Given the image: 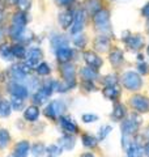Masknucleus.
I'll return each instance as SVG.
<instances>
[{
	"label": "nucleus",
	"instance_id": "obj_1",
	"mask_svg": "<svg viewBox=\"0 0 149 157\" xmlns=\"http://www.w3.org/2000/svg\"><path fill=\"white\" fill-rule=\"evenodd\" d=\"M122 82L123 85L130 90H139L143 85V81L140 76L133 71H128L122 76Z\"/></svg>",
	"mask_w": 149,
	"mask_h": 157
},
{
	"label": "nucleus",
	"instance_id": "obj_2",
	"mask_svg": "<svg viewBox=\"0 0 149 157\" xmlns=\"http://www.w3.org/2000/svg\"><path fill=\"white\" fill-rule=\"evenodd\" d=\"M94 22L99 32H109L110 30V16L107 11H98L94 17Z\"/></svg>",
	"mask_w": 149,
	"mask_h": 157
},
{
	"label": "nucleus",
	"instance_id": "obj_3",
	"mask_svg": "<svg viewBox=\"0 0 149 157\" xmlns=\"http://www.w3.org/2000/svg\"><path fill=\"white\" fill-rule=\"evenodd\" d=\"M139 124H140V118L136 115H131L130 119H126L122 123V132L124 136H130L137 130Z\"/></svg>",
	"mask_w": 149,
	"mask_h": 157
},
{
	"label": "nucleus",
	"instance_id": "obj_4",
	"mask_svg": "<svg viewBox=\"0 0 149 157\" xmlns=\"http://www.w3.org/2000/svg\"><path fill=\"white\" fill-rule=\"evenodd\" d=\"M66 110V104L63 101H54L51 102L44 110V114L47 117H51V118H56L62 114V113Z\"/></svg>",
	"mask_w": 149,
	"mask_h": 157
},
{
	"label": "nucleus",
	"instance_id": "obj_5",
	"mask_svg": "<svg viewBox=\"0 0 149 157\" xmlns=\"http://www.w3.org/2000/svg\"><path fill=\"white\" fill-rule=\"evenodd\" d=\"M131 105L133 109H136L137 111L144 113L149 111V100L143 96H135L131 98Z\"/></svg>",
	"mask_w": 149,
	"mask_h": 157
},
{
	"label": "nucleus",
	"instance_id": "obj_6",
	"mask_svg": "<svg viewBox=\"0 0 149 157\" xmlns=\"http://www.w3.org/2000/svg\"><path fill=\"white\" fill-rule=\"evenodd\" d=\"M144 153V148L137 144L136 141H133V143L130 144V147H127V155L128 157H141Z\"/></svg>",
	"mask_w": 149,
	"mask_h": 157
},
{
	"label": "nucleus",
	"instance_id": "obj_7",
	"mask_svg": "<svg viewBox=\"0 0 149 157\" xmlns=\"http://www.w3.org/2000/svg\"><path fill=\"white\" fill-rule=\"evenodd\" d=\"M85 60L92 68H94V70H97V68L101 67V64H102L101 58H98V55H96L94 52H90V51L85 52Z\"/></svg>",
	"mask_w": 149,
	"mask_h": 157
},
{
	"label": "nucleus",
	"instance_id": "obj_8",
	"mask_svg": "<svg viewBox=\"0 0 149 157\" xmlns=\"http://www.w3.org/2000/svg\"><path fill=\"white\" fill-rule=\"evenodd\" d=\"M127 46L131 48V50H139V48L143 47V38L140 36H131L126 39Z\"/></svg>",
	"mask_w": 149,
	"mask_h": 157
},
{
	"label": "nucleus",
	"instance_id": "obj_9",
	"mask_svg": "<svg viewBox=\"0 0 149 157\" xmlns=\"http://www.w3.org/2000/svg\"><path fill=\"white\" fill-rule=\"evenodd\" d=\"M63 76L66 77V80L69 82V86L73 85V80H74V68L71 64H66L63 67Z\"/></svg>",
	"mask_w": 149,
	"mask_h": 157
},
{
	"label": "nucleus",
	"instance_id": "obj_10",
	"mask_svg": "<svg viewBox=\"0 0 149 157\" xmlns=\"http://www.w3.org/2000/svg\"><path fill=\"white\" fill-rule=\"evenodd\" d=\"M41 58H42V54H41V51H39L38 48L30 50V51H29V54H28V64H29V66L37 64Z\"/></svg>",
	"mask_w": 149,
	"mask_h": 157
},
{
	"label": "nucleus",
	"instance_id": "obj_11",
	"mask_svg": "<svg viewBox=\"0 0 149 157\" xmlns=\"http://www.w3.org/2000/svg\"><path fill=\"white\" fill-rule=\"evenodd\" d=\"M56 55H58V59L60 62H68L69 59H71V56H72V50L71 48H68V47L58 48Z\"/></svg>",
	"mask_w": 149,
	"mask_h": 157
},
{
	"label": "nucleus",
	"instance_id": "obj_12",
	"mask_svg": "<svg viewBox=\"0 0 149 157\" xmlns=\"http://www.w3.org/2000/svg\"><path fill=\"white\" fill-rule=\"evenodd\" d=\"M84 26V13L80 11L77 12L76 17H74V22H73V28H72V33H77L80 32Z\"/></svg>",
	"mask_w": 149,
	"mask_h": 157
},
{
	"label": "nucleus",
	"instance_id": "obj_13",
	"mask_svg": "<svg viewBox=\"0 0 149 157\" xmlns=\"http://www.w3.org/2000/svg\"><path fill=\"white\" fill-rule=\"evenodd\" d=\"M60 123H62V127L67 132H71V134H74V132H77V126L73 123L71 119H68V118H62L60 119Z\"/></svg>",
	"mask_w": 149,
	"mask_h": 157
},
{
	"label": "nucleus",
	"instance_id": "obj_14",
	"mask_svg": "<svg viewBox=\"0 0 149 157\" xmlns=\"http://www.w3.org/2000/svg\"><path fill=\"white\" fill-rule=\"evenodd\" d=\"M28 149H29V144L26 143V141H21V143H18L16 145V148H14V153H16L18 157H26Z\"/></svg>",
	"mask_w": 149,
	"mask_h": 157
},
{
	"label": "nucleus",
	"instance_id": "obj_15",
	"mask_svg": "<svg viewBox=\"0 0 149 157\" xmlns=\"http://www.w3.org/2000/svg\"><path fill=\"white\" fill-rule=\"evenodd\" d=\"M81 76L85 78L86 81H92L94 78H97V71L92 67H86L81 71Z\"/></svg>",
	"mask_w": 149,
	"mask_h": 157
},
{
	"label": "nucleus",
	"instance_id": "obj_16",
	"mask_svg": "<svg viewBox=\"0 0 149 157\" xmlns=\"http://www.w3.org/2000/svg\"><path fill=\"white\" fill-rule=\"evenodd\" d=\"M110 62L114 66H119L123 62V52L120 50H118V48L113 50V52L110 54Z\"/></svg>",
	"mask_w": 149,
	"mask_h": 157
},
{
	"label": "nucleus",
	"instance_id": "obj_17",
	"mask_svg": "<svg viewBox=\"0 0 149 157\" xmlns=\"http://www.w3.org/2000/svg\"><path fill=\"white\" fill-rule=\"evenodd\" d=\"M86 9L89 13H96L98 11H101V0H88Z\"/></svg>",
	"mask_w": 149,
	"mask_h": 157
},
{
	"label": "nucleus",
	"instance_id": "obj_18",
	"mask_svg": "<svg viewBox=\"0 0 149 157\" xmlns=\"http://www.w3.org/2000/svg\"><path fill=\"white\" fill-rule=\"evenodd\" d=\"M11 92H12V94H13L14 97L25 98V97L28 96V90L25 89L24 86H21V85H13L12 89H11Z\"/></svg>",
	"mask_w": 149,
	"mask_h": 157
},
{
	"label": "nucleus",
	"instance_id": "obj_19",
	"mask_svg": "<svg viewBox=\"0 0 149 157\" xmlns=\"http://www.w3.org/2000/svg\"><path fill=\"white\" fill-rule=\"evenodd\" d=\"M38 114H39V111L37 107H34V106H30V107H28L26 111H25V118H26L28 121H36L37 118H38Z\"/></svg>",
	"mask_w": 149,
	"mask_h": 157
},
{
	"label": "nucleus",
	"instance_id": "obj_20",
	"mask_svg": "<svg viewBox=\"0 0 149 157\" xmlns=\"http://www.w3.org/2000/svg\"><path fill=\"white\" fill-rule=\"evenodd\" d=\"M73 21V16L71 12H66L60 14V24L63 25V28H68Z\"/></svg>",
	"mask_w": 149,
	"mask_h": 157
},
{
	"label": "nucleus",
	"instance_id": "obj_21",
	"mask_svg": "<svg viewBox=\"0 0 149 157\" xmlns=\"http://www.w3.org/2000/svg\"><path fill=\"white\" fill-rule=\"evenodd\" d=\"M103 94H105L107 98H110V100H115V98L119 96V89L117 86H107L105 90H103Z\"/></svg>",
	"mask_w": 149,
	"mask_h": 157
},
{
	"label": "nucleus",
	"instance_id": "obj_22",
	"mask_svg": "<svg viewBox=\"0 0 149 157\" xmlns=\"http://www.w3.org/2000/svg\"><path fill=\"white\" fill-rule=\"evenodd\" d=\"M96 47L99 51H106L109 47V39L106 37H99L96 41Z\"/></svg>",
	"mask_w": 149,
	"mask_h": 157
},
{
	"label": "nucleus",
	"instance_id": "obj_23",
	"mask_svg": "<svg viewBox=\"0 0 149 157\" xmlns=\"http://www.w3.org/2000/svg\"><path fill=\"white\" fill-rule=\"evenodd\" d=\"M124 114H126V109H124V106L120 105V104L115 105V109H114V111H113V117L119 121V119H122V118L124 117Z\"/></svg>",
	"mask_w": 149,
	"mask_h": 157
},
{
	"label": "nucleus",
	"instance_id": "obj_24",
	"mask_svg": "<svg viewBox=\"0 0 149 157\" xmlns=\"http://www.w3.org/2000/svg\"><path fill=\"white\" fill-rule=\"evenodd\" d=\"M82 141H84V145L88 147V148H93V147L97 145V139L93 137L90 135H84L82 136Z\"/></svg>",
	"mask_w": 149,
	"mask_h": 157
},
{
	"label": "nucleus",
	"instance_id": "obj_25",
	"mask_svg": "<svg viewBox=\"0 0 149 157\" xmlns=\"http://www.w3.org/2000/svg\"><path fill=\"white\" fill-rule=\"evenodd\" d=\"M60 144L63 145V148L71 149V148H73V145H74V139L71 137V136H66V137H63V139L60 140Z\"/></svg>",
	"mask_w": 149,
	"mask_h": 157
},
{
	"label": "nucleus",
	"instance_id": "obj_26",
	"mask_svg": "<svg viewBox=\"0 0 149 157\" xmlns=\"http://www.w3.org/2000/svg\"><path fill=\"white\" fill-rule=\"evenodd\" d=\"M52 45L56 46V48H62V47H67V41L63 37H56L52 39Z\"/></svg>",
	"mask_w": 149,
	"mask_h": 157
},
{
	"label": "nucleus",
	"instance_id": "obj_27",
	"mask_svg": "<svg viewBox=\"0 0 149 157\" xmlns=\"http://www.w3.org/2000/svg\"><path fill=\"white\" fill-rule=\"evenodd\" d=\"M9 104L8 102H0V117H7L9 114Z\"/></svg>",
	"mask_w": 149,
	"mask_h": 157
},
{
	"label": "nucleus",
	"instance_id": "obj_28",
	"mask_svg": "<svg viewBox=\"0 0 149 157\" xmlns=\"http://www.w3.org/2000/svg\"><path fill=\"white\" fill-rule=\"evenodd\" d=\"M8 140H9L8 132H7V131H4V130H0V147L7 145Z\"/></svg>",
	"mask_w": 149,
	"mask_h": 157
},
{
	"label": "nucleus",
	"instance_id": "obj_29",
	"mask_svg": "<svg viewBox=\"0 0 149 157\" xmlns=\"http://www.w3.org/2000/svg\"><path fill=\"white\" fill-rule=\"evenodd\" d=\"M44 153V147L42 144H37L36 147H34V149H33V155L36 156V157H42Z\"/></svg>",
	"mask_w": 149,
	"mask_h": 157
},
{
	"label": "nucleus",
	"instance_id": "obj_30",
	"mask_svg": "<svg viewBox=\"0 0 149 157\" xmlns=\"http://www.w3.org/2000/svg\"><path fill=\"white\" fill-rule=\"evenodd\" d=\"M110 131H111V127H110V126H105V127H102L101 131H99L98 139H99V140H101V139H105L106 135L110 134Z\"/></svg>",
	"mask_w": 149,
	"mask_h": 157
},
{
	"label": "nucleus",
	"instance_id": "obj_31",
	"mask_svg": "<svg viewBox=\"0 0 149 157\" xmlns=\"http://www.w3.org/2000/svg\"><path fill=\"white\" fill-rule=\"evenodd\" d=\"M37 72L39 73V75H47V73L50 72V68H48V66L46 64V63H42V64L37 68Z\"/></svg>",
	"mask_w": 149,
	"mask_h": 157
},
{
	"label": "nucleus",
	"instance_id": "obj_32",
	"mask_svg": "<svg viewBox=\"0 0 149 157\" xmlns=\"http://www.w3.org/2000/svg\"><path fill=\"white\" fill-rule=\"evenodd\" d=\"M22 104H24V101H22L20 97L13 98V107H14V110H20V109H21Z\"/></svg>",
	"mask_w": 149,
	"mask_h": 157
},
{
	"label": "nucleus",
	"instance_id": "obj_33",
	"mask_svg": "<svg viewBox=\"0 0 149 157\" xmlns=\"http://www.w3.org/2000/svg\"><path fill=\"white\" fill-rule=\"evenodd\" d=\"M82 121L86 122V123H89V122H94L97 121V115H93V114H85L82 117Z\"/></svg>",
	"mask_w": 149,
	"mask_h": 157
},
{
	"label": "nucleus",
	"instance_id": "obj_34",
	"mask_svg": "<svg viewBox=\"0 0 149 157\" xmlns=\"http://www.w3.org/2000/svg\"><path fill=\"white\" fill-rule=\"evenodd\" d=\"M115 82H117V80H115V77H114V76H109V77L105 78V84H107L109 86L115 85Z\"/></svg>",
	"mask_w": 149,
	"mask_h": 157
},
{
	"label": "nucleus",
	"instance_id": "obj_35",
	"mask_svg": "<svg viewBox=\"0 0 149 157\" xmlns=\"http://www.w3.org/2000/svg\"><path fill=\"white\" fill-rule=\"evenodd\" d=\"M141 13H143V16L145 17V18H148L149 20V3L147 4L145 7L143 8V11H141Z\"/></svg>",
	"mask_w": 149,
	"mask_h": 157
},
{
	"label": "nucleus",
	"instance_id": "obj_36",
	"mask_svg": "<svg viewBox=\"0 0 149 157\" xmlns=\"http://www.w3.org/2000/svg\"><path fill=\"white\" fill-rule=\"evenodd\" d=\"M139 71H140L141 73H147L148 72V66L144 64V63H140V64H139Z\"/></svg>",
	"mask_w": 149,
	"mask_h": 157
},
{
	"label": "nucleus",
	"instance_id": "obj_37",
	"mask_svg": "<svg viewBox=\"0 0 149 157\" xmlns=\"http://www.w3.org/2000/svg\"><path fill=\"white\" fill-rule=\"evenodd\" d=\"M13 52L16 54L17 56H22V54H24V48L22 47H16V48H13Z\"/></svg>",
	"mask_w": 149,
	"mask_h": 157
},
{
	"label": "nucleus",
	"instance_id": "obj_38",
	"mask_svg": "<svg viewBox=\"0 0 149 157\" xmlns=\"http://www.w3.org/2000/svg\"><path fill=\"white\" fill-rule=\"evenodd\" d=\"M74 42H76V45L77 46H84L85 45V38H81V39H74Z\"/></svg>",
	"mask_w": 149,
	"mask_h": 157
},
{
	"label": "nucleus",
	"instance_id": "obj_39",
	"mask_svg": "<svg viewBox=\"0 0 149 157\" xmlns=\"http://www.w3.org/2000/svg\"><path fill=\"white\" fill-rule=\"evenodd\" d=\"M56 2L60 4V6H67V4H69L72 0H56Z\"/></svg>",
	"mask_w": 149,
	"mask_h": 157
},
{
	"label": "nucleus",
	"instance_id": "obj_40",
	"mask_svg": "<svg viewBox=\"0 0 149 157\" xmlns=\"http://www.w3.org/2000/svg\"><path fill=\"white\" fill-rule=\"evenodd\" d=\"M144 151H145V155L149 157V143H147V145H145V148H144Z\"/></svg>",
	"mask_w": 149,
	"mask_h": 157
},
{
	"label": "nucleus",
	"instance_id": "obj_41",
	"mask_svg": "<svg viewBox=\"0 0 149 157\" xmlns=\"http://www.w3.org/2000/svg\"><path fill=\"white\" fill-rule=\"evenodd\" d=\"M81 157H93V155L92 153H85V155H82Z\"/></svg>",
	"mask_w": 149,
	"mask_h": 157
},
{
	"label": "nucleus",
	"instance_id": "obj_42",
	"mask_svg": "<svg viewBox=\"0 0 149 157\" xmlns=\"http://www.w3.org/2000/svg\"><path fill=\"white\" fill-rule=\"evenodd\" d=\"M147 135H148V137H149V130H148V132H147Z\"/></svg>",
	"mask_w": 149,
	"mask_h": 157
},
{
	"label": "nucleus",
	"instance_id": "obj_43",
	"mask_svg": "<svg viewBox=\"0 0 149 157\" xmlns=\"http://www.w3.org/2000/svg\"><path fill=\"white\" fill-rule=\"evenodd\" d=\"M148 52H149V47H148Z\"/></svg>",
	"mask_w": 149,
	"mask_h": 157
}]
</instances>
